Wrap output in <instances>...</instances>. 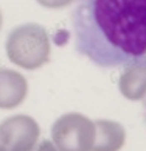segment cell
<instances>
[{
  "instance_id": "1",
  "label": "cell",
  "mask_w": 146,
  "mask_h": 151,
  "mask_svg": "<svg viewBox=\"0 0 146 151\" xmlns=\"http://www.w3.org/2000/svg\"><path fill=\"white\" fill-rule=\"evenodd\" d=\"M75 48L106 69L146 67V0H78Z\"/></svg>"
}]
</instances>
